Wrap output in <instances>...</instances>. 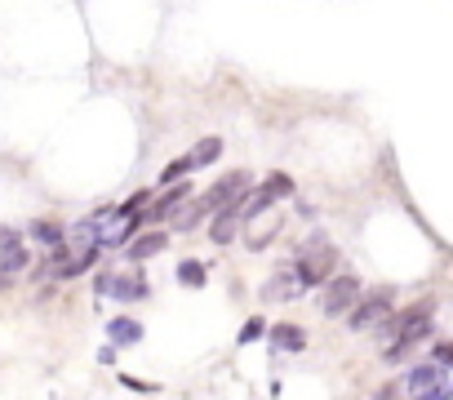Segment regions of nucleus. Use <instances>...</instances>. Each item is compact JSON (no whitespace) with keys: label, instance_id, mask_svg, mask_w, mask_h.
Masks as SVG:
<instances>
[{"label":"nucleus","instance_id":"obj_4","mask_svg":"<svg viewBox=\"0 0 453 400\" xmlns=\"http://www.w3.org/2000/svg\"><path fill=\"white\" fill-rule=\"evenodd\" d=\"M289 191H294V182H289L285 173H267V178H263V187H254V191H250V200H241L245 223H250V219H258V214H267V210L276 205V200H280V196H289Z\"/></svg>","mask_w":453,"mask_h":400},{"label":"nucleus","instance_id":"obj_21","mask_svg":"<svg viewBox=\"0 0 453 400\" xmlns=\"http://www.w3.org/2000/svg\"><path fill=\"white\" fill-rule=\"evenodd\" d=\"M435 360L440 365H453V342H435Z\"/></svg>","mask_w":453,"mask_h":400},{"label":"nucleus","instance_id":"obj_23","mask_svg":"<svg viewBox=\"0 0 453 400\" xmlns=\"http://www.w3.org/2000/svg\"><path fill=\"white\" fill-rule=\"evenodd\" d=\"M10 241H23L19 232H10V227H0V245H10Z\"/></svg>","mask_w":453,"mask_h":400},{"label":"nucleus","instance_id":"obj_1","mask_svg":"<svg viewBox=\"0 0 453 400\" xmlns=\"http://www.w3.org/2000/svg\"><path fill=\"white\" fill-rule=\"evenodd\" d=\"M334 267H338V250L316 232L307 245H303V254H298V276H303V285L311 289V285H325L329 276H334Z\"/></svg>","mask_w":453,"mask_h":400},{"label":"nucleus","instance_id":"obj_17","mask_svg":"<svg viewBox=\"0 0 453 400\" xmlns=\"http://www.w3.org/2000/svg\"><path fill=\"white\" fill-rule=\"evenodd\" d=\"M178 281H182L187 289H200V285L209 281V276H204V263H196V258H187V263L178 267Z\"/></svg>","mask_w":453,"mask_h":400},{"label":"nucleus","instance_id":"obj_16","mask_svg":"<svg viewBox=\"0 0 453 400\" xmlns=\"http://www.w3.org/2000/svg\"><path fill=\"white\" fill-rule=\"evenodd\" d=\"M32 241H41V245H50V250H54V245H63V241H67V232H63L58 223H50V219H36V223H32Z\"/></svg>","mask_w":453,"mask_h":400},{"label":"nucleus","instance_id":"obj_10","mask_svg":"<svg viewBox=\"0 0 453 400\" xmlns=\"http://www.w3.org/2000/svg\"><path fill=\"white\" fill-rule=\"evenodd\" d=\"M307 285H303V276H298V267L294 272H280V276H272L267 285H263V298L267 303H276V298H294V294H303Z\"/></svg>","mask_w":453,"mask_h":400},{"label":"nucleus","instance_id":"obj_14","mask_svg":"<svg viewBox=\"0 0 453 400\" xmlns=\"http://www.w3.org/2000/svg\"><path fill=\"white\" fill-rule=\"evenodd\" d=\"M222 156V138H200L191 151H187V160H191V169H204V165H213Z\"/></svg>","mask_w":453,"mask_h":400},{"label":"nucleus","instance_id":"obj_9","mask_svg":"<svg viewBox=\"0 0 453 400\" xmlns=\"http://www.w3.org/2000/svg\"><path fill=\"white\" fill-rule=\"evenodd\" d=\"M187 196H191V187H187V182H169V191H165V196L156 200V205H151V210H147L142 219H151V223H160V219H169V214H173V210L182 205V200H187Z\"/></svg>","mask_w":453,"mask_h":400},{"label":"nucleus","instance_id":"obj_19","mask_svg":"<svg viewBox=\"0 0 453 400\" xmlns=\"http://www.w3.org/2000/svg\"><path fill=\"white\" fill-rule=\"evenodd\" d=\"M187 173H191V160H187V156H178V160H173V165L160 173V182L169 187V182H178V178H187Z\"/></svg>","mask_w":453,"mask_h":400},{"label":"nucleus","instance_id":"obj_12","mask_svg":"<svg viewBox=\"0 0 453 400\" xmlns=\"http://www.w3.org/2000/svg\"><path fill=\"white\" fill-rule=\"evenodd\" d=\"M165 245H169V236H165V232H147V236L129 241V258H134V263H147V258L165 254Z\"/></svg>","mask_w":453,"mask_h":400},{"label":"nucleus","instance_id":"obj_18","mask_svg":"<svg viewBox=\"0 0 453 400\" xmlns=\"http://www.w3.org/2000/svg\"><path fill=\"white\" fill-rule=\"evenodd\" d=\"M200 214H209V205H204V196L196 200L191 210H182V214H178V223H173V227H178V232H187V227H196V223H200Z\"/></svg>","mask_w":453,"mask_h":400},{"label":"nucleus","instance_id":"obj_8","mask_svg":"<svg viewBox=\"0 0 453 400\" xmlns=\"http://www.w3.org/2000/svg\"><path fill=\"white\" fill-rule=\"evenodd\" d=\"M241 223H245V210H241V200H236V205H226V210H218V214H213V227H209V236H213L218 245H226V241H236Z\"/></svg>","mask_w":453,"mask_h":400},{"label":"nucleus","instance_id":"obj_5","mask_svg":"<svg viewBox=\"0 0 453 400\" xmlns=\"http://www.w3.org/2000/svg\"><path fill=\"white\" fill-rule=\"evenodd\" d=\"M387 312H391V289L378 285V289H369V294L347 312V320H351V329H369V325H378Z\"/></svg>","mask_w":453,"mask_h":400},{"label":"nucleus","instance_id":"obj_22","mask_svg":"<svg viewBox=\"0 0 453 400\" xmlns=\"http://www.w3.org/2000/svg\"><path fill=\"white\" fill-rule=\"evenodd\" d=\"M120 382H125V387H129V391H156V387H151V382H138V378H129V373H120Z\"/></svg>","mask_w":453,"mask_h":400},{"label":"nucleus","instance_id":"obj_3","mask_svg":"<svg viewBox=\"0 0 453 400\" xmlns=\"http://www.w3.org/2000/svg\"><path fill=\"white\" fill-rule=\"evenodd\" d=\"M245 196H250V173L245 169H232V173H222L218 182H209L204 205H209V214H218V210L236 205V200H245Z\"/></svg>","mask_w":453,"mask_h":400},{"label":"nucleus","instance_id":"obj_13","mask_svg":"<svg viewBox=\"0 0 453 400\" xmlns=\"http://www.w3.org/2000/svg\"><path fill=\"white\" fill-rule=\"evenodd\" d=\"M27 267V250L23 241H10V245H0V276H14Z\"/></svg>","mask_w":453,"mask_h":400},{"label":"nucleus","instance_id":"obj_6","mask_svg":"<svg viewBox=\"0 0 453 400\" xmlns=\"http://www.w3.org/2000/svg\"><path fill=\"white\" fill-rule=\"evenodd\" d=\"M404 391L413 396H453V378L440 373V365H413L404 378Z\"/></svg>","mask_w":453,"mask_h":400},{"label":"nucleus","instance_id":"obj_15","mask_svg":"<svg viewBox=\"0 0 453 400\" xmlns=\"http://www.w3.org/2000/svg\"><path fill=\"white\" fill-rule=\"evenodd\" d=\"M272 342L285 347V351H303L307 347V334L298 325H272Z\"/></svg>","mask_w":453,"mask_h":400},{"label":"nucleus","instance_id":"obj_2","mask_svg":"<svg viewBox=\"0 0 453 400\" xmlns=\"http://www.w3.org/2000/svg\"><path fill=\"white\" fill-rule=\"evenodd\" d=\"M325 316H347L356 303H360V276L356 272H338L325 281Z\"/></svg>","mask_w":453,"mask_h":400},{"label":"nucleus","instance_id":"obj_7","mask_svg":"<svg viewBox=\"0 0 453 400\" xmlns=\"http://www.w3.org/2000/svg\"><path fill=\"white\" fill-rule=\"evenodd\" d=\"M98 294H116L120 303L147 298V281L142 276H98Z\"/></svg>","mask_w":453,"mask_h":400},{"label":"nucleus","instance_id":"obj_11","mask_svg":"<svg viewBox=\"0 0 453 400\" xmlns=\"http://www.w3.org/2000/svg\"><path fill=\"white\" fill-rule=\"evenodd\" d=\"M107 338H111L116 347H134V342H142V325H138L134 316H111V320H107Z\"/></svg>","mask_w":453,"mask_h":400},{"label":"nucleus","instance_id":"obj_20","mask_svg":"<svg viewBox=\"0 0 453 400\" xmlns=\"http://www.w3.org/2000/svg\"><path fill=\"white\" fill-rule=\"evenodd\" d=\"M263 334H267V325H263V320H250V325L241 329V342H254V338H263Z\"/></svg>","mask_w":453,"mask_h":400}]
</instances>
